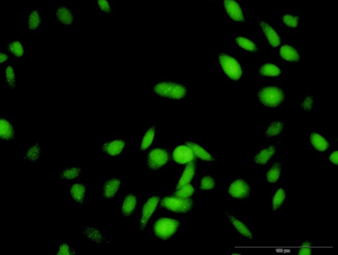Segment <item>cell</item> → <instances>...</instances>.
I'll return each instance as SVG.
<instances>
[{
	"mask_svg": "<svg viewBox=\"0 0 338 255\" xmlns=\"http://www.w3.org/2000/svg\"><path fill=\"white\" fill-rule=\"evenodd\" d=\"M188 88L183 82L173 79H161L153 84L151 92L158 99L182 100L188 94Z\"/></svg>",
	"mask_w": 338,
	"mask_h": 255,
	"instance_id": "1",
	"label": "cell"
},
{
	"mask_svg": "<svg viewBox=\"0 0 338 255\" xmlns=\"http://www.w3.org/2000/svg\"><path fill=\"white\" fill-rule=\"evenodd\" d=\"M291 198L290 187L280 185L273 189L269 195L267 208L269 213L272 215H277L281 212L289 204Z\"/></svg>",
	"mask_w": 338,
	"mask_h": 255,
	"instance_id": "2",
	"label": "cell"
},
{
	"mask_svg": "<svg viewBox=\"0 0 338 255\" xmlns=\"http://www.w3.org/2000/svg\"><path fill=\"white\" fill-rule=\"evenodd\" d=\"M216 61L220 68L230 79L236 82L241 78V66L236 58L227 52H220L217 54Z\"/></svg>",
	"mask_w": 338,
	"mask_h": 255,
	"instance_id": "3",
	"label": "cell"
},
{
	"mask_svg": "<svg viewBox=\"0 0 338 255\" xmlns=\"http://www.w3.org/2000/svg\"><path fill=\"white\" fill-rule=\"evenodd\" d=\"M258 98L265 106L274 108L283 103L284 93L276 86H267L258 92Z\"/></svg>",
	"mask_w": 338,
	"mask_h": 255,
	"instance_id": "4",
	"label": "cell"
},
{
	"mask_svg": "<svg viewBox=\"0 0 338 255\" xmlns=\"http://www.w3.org/2000/svg\"><path fill=\"white\" fill-rule=\"evenodd\" d=\"M227 192L228 196L232 199L243 200L250 195L251 188L246 180L241 178H236L228 184Z\"/></svg>",
	"mask_w": 338,
	"mask_h": 255,
	"instance_id": "5",
	"label": "cell"
},
{
	"mask_svg": "<svg viewBox=\"0 0 338 255\" xmlns=\"http://www.w3.org/2000/svg\"><path fill=\"white\" fill-rule=\"evenodd\" d=\"M179 227V222L170 219L163 218L157 221L154 230L156 236L160 238L166 239L176 232Z\"/></svg>",
	"mask_w": 338,
	"mask_h": 255,
	"instance_id": "6",
	"label": "cell"
},
{
	"mask_svg": "<svg viewBox=\"0 0 338 255\" xmlns=\"http://www.w3.org/2000/svg\"><path fill=\"white\" fill-rule=\"evenodd\" d=\"M226 16L234 23L242 24L246 21V15L241 6L232 0H225L222 3Z\"/></svg>",
	"mask_w": 338,
	"mask_h": 255,
	"instance_id": "7",
	"label": "cell"
},
{
	"mask_svg": "<svg viewBox=\"0 0 338 255\" xmlns=\"http://www.w3.org/2000/svg\"><path fill=\"white\" fill-rule=\"evenodd\" d=\"M225 215L236 231L241 237L249 240L253 239L254 232L253 229L250 227L247 222L229 211H226Z\"/></svg>",
	"mask_w": 338,
	"mask_h": 255,
	"instance_id": "8",
	"label": "cell"
},
{
	"mask_svg": "<svg viewBox=\"0 0 338 255\" xmlns=\"http://www.w3.org/2000/svg\"><path fill=\"white\" fill-rule=\"evenodd\" d=\"M192 204V200L179 198H167L161 203L164 208L177 213L188 212L191 209Z\"/></svg>",
	"mask_w": 338,
	"mask_h": 255,
	"instance_id": "9",
	"label": "cell"
},
{
	"mask_svg": "<svg viewBox=\"0 0 338 255\" xmlns=\"http://www.w3.org/2000/svg\"><path fill=\"white\" fill-rule=\"evenodd\" d=\"M277 152V147L274 144L265 146L258 150L253 157V162L257 166H264L267 165L274 156Z\"/></svg>",
	"mask_w": 338,
	"mask_h": 255,
	"instance_id": "10",
	"label": "cell"
},
{
	"mask_svg": "<svg viewBox=\"0 0 338 255\" xmlns=\"http://www.w3.org/2000/svg\"><path fill=\"white\" fill-rule=\"evenodd\" d=\"M258 26L265 38L270 45L274 48L278 47L281 43V39L274 28L263 20L258 21Z\"/></svg>",
	"mask_w": 338,
	"mask_h": 255,
	"instance_id": "11",
	"label": "cell"
},
{
	"mask_svg": "<svg viewBox=\"0 0 338 255\" xmlns=\"http://www.w3.org/2000/svg\"><path fill=\"white\" fill-rule=\"evenodd\" d=\"M81 232L84 239L93 244H101L107 239L105 233L97 226H86L82 228Z\"/></svg>",
	"mask_w": 338,
	"mask_h": 255,
	"instance_id": "12",
	"label": "cell"
},
{
	"mask_svg": "<svg viewBox=\"0 0 338 255\" xmlns=\"http://www.w3.org/2000/svg\"><path fill=\"white\" fill-rule=\"evenodd\" d=\"M41 156V144L35 142L28 144L25 150L23 160L27 164L36 165L39 164Z\"/></svg>",
	"mask_w": 338,
	"mask_h": 255,
	"instance_id": "13",
	"label": "cell"
},
{
	"mask_svg": "<svg viewBox=\"0 0 338 255\" xmlns=\"http://www.w3.org/2000/svg\"><path fill=\"white\" fill-rule=\"evenodd\" d=\"M16 135V126L14 121L8 118L0 119V138L3 142L15 139Z\"/></svg>",
	"mask_w": 338,
	"mask_h": 255,
	"instance_id": "14",
	"label": "cell"
},
{
	"mask_svg": "<svg viewBox=\"0 0 338 255\" xmlns=\"http://www.w3.org/2000/svg\"><path fill=\"white\" fill-rule=\"evenodd\" d=\"M169 156L166 151L156 149L150 152L148 157V165L150 169H160L168 162Z\"/></svg>",
	"mask_w": 338,
	"mask_h": 255,
	"instance_id": "15",
	"label": "cell"
},
{
	"mask_svg": "<svg viewBox=\"0 0 338 255\" xmlns=\"http://www.w3.org/2000/svg\"><path fill=\"white\" fill-rule=\"evenodd\" d=\"M69 183L68 191L70 198L75 203L82 205L87 194V187L81 182H77L76 180Z\"/></svg>",
	"mask_w": 338,
	"mask_h": 255,
	"instance_id": "16",
	"label": "cell"
},
{
	"mask_svg": "<svg viewBox=\"0 0 338 255\" xmlns=\"http://www.w3.org/2000/svg\"><path fill=\"white\" fill-rule=\"evenodd\" d=\"M125 146V143L123 140L114 138L103 143L100 149L103 154L110 157H116L124 150Z\"/></svg>",
	"mask_w": 338,
	"mask_h": 255,
	"instance_id": "17",
	"label": "cell"
},
{
	"mask_svg": "<svg viewBox=\"0 0 338 255\" xmlns=\"http://www.w3.org/2000/svg\"><path fill=\"white\" fill-rule=\"evenodd\" d=\"M235 47L243 53H255L258 51V47L255 41L242 35H235L233 38Z\"/></svg>",
	"mask_w": 338,
	"mask_h": 255,
	"instance_id": "18",
	"label": "cell"
},
{
	"mask_svg": "<svg viewBox=\"0 0 338 255\" xmlns=\"http://www.w3.org/2000/svg\"><path fill=\"white\" fill-rule=\"evenodd\" d=\"M160 198L158 197H153L150 198L144 206L142 211V215L140 221V229L143 230L145 227L146 224L151 216L154 213L158 202H159Z\"/></svg>",
	"mask_w": 338,
	"mask_h": 255,
	"instance_id": "19",
	"label": "cell"
},
{
	"mask_svg": "<svg viewBox=\"0 0 338 255\" xmlns=\"http://www.w3.org/2000/svg\"><path fill=\"white\" fill-rule=\"evenodd\" d=\"M82 172L80 168L73 166L64 167L59 171L60 179L65 182L76 181L81 176Z\"/></svg>",
	"mask_w": 338,
	"mask_h": 255,
	"instance_id": "20",
	"label": "cell"
},
{
	"mask_svg": "<svg viewBox=\"0 0 338 255\" xmlns=\"http://www.w3.org/2000/svg\"><path fill=\"white\" fill-rule=\"evenodd\" d=\"M120 186V180L117 178L108 179L102 187V193L104 198L111 199L117 194Z\"/></svg>",
	"mask_w": 338,
	"mask_h": 255,
	"instance_id": "21",
	"label": "cell"
},
{
	"mask_svg": "<svg viewBox=\"0 0 338 255\" xmlns=\"http://www.w3.org/2000/svg\"><path fill=\"white\" fill-rule=\"evenodd\" d=\"M174 158L179 164L190 162L193 158V153L189 146L182 145L177 147L174 153Z\"/></svg>",
	"mask_w": 338,
	"mask_h": 255,
	"instance_id": "22",
	"label": "cell"
},
{
	"mask_svg": "<svg viewBox=\"0 0 338 255\" xmlns=\"http://www.w3.org/2000/svg\"><path fill=\"white\" fill-rule=\"evenodd\" d=\"M312 148L320 153H325L329 149L328 142L324 137L316 133H312L309 138Z\"/></svg>",
	"mask_w": 338,
	"mask_h": 255,
	"instance_id": "23",
	"label": "cell"
},
{
	"mask_svg": "<svg viewBox=\"0 0 338 255\" xmlns=\"http://www.w3.org/2000/svg\"><path fill=\"white\" fill-rule=\"evenodd\" d=\"M279 55L283 60L290 62H296L299 60L298 51L292 46L284 45L279 50Z\"/></svg>",
	"mask_w": 338,
	"mask_h": 255,
	"instance_id": "24",
	"label": "cell"
},
{
	"mask_svg": "<svg viewBox=\"0 0 338 255\" xmlns=\"http://www.w3.org/2000/svg\"><path fill=\"white\" fill-rule=\"evenodd\" d=\"M136 205H137L136 197L131 194L128 195L122 204L121 208L122 215L125 216L131 215L133 213Z\"/></svg>",
	"mask_w": 338,
	"mask_h": 255,
	"instance_id": "25",
	"label": "cell"
},
{
	"mask_svg": "<svg viewBox=\"0 0 338 255\" xmlns=\"http://www.w3.org/2000/svg\"><path fill=\"white\" fill-rule=\"evenodd\" d=\"M57 18L64 25H70L74 20V13L67 7L62 6L57 9Z\"/></svg>",
	"mask_w": 338,
	"mask_h": 255,
	"instance_id": "26",
	"label": "cell"
},
{
	"mask_svg": "<svg viewBox=\"0 0 338 255\" xmlns=\"http://www.w3.org/2000/svg\"><path fill=\"white\" fill-rule=\"evenodd\" d=\"M282 165L279 162L273 164L267 173V179L269 183L276 184L281 177Z\"/></svg>",
	"mask_w": 338,
	"mask_h": 255,
	"instance_id": "27",
	"label": "cell"
},
{
	"mask_svg": "<svg viewBox=\"0 0 338 255\" xmlns=\"http://www.w3.org/2000/svg\"><path fill=\"white\" fill-rule=\"evenodd\" d=\"M195 167L193 163H190L185 168L182 176L179 180L177 189L180 188L186 185H188L192 180L195 174Z\"/></svg>",
	"mask_w": 338,
	"mask_h": 255,
	"instance_id": "28",
	"label": "cell"
},
{
	"mask_svg": "<svg viewBox=\"0 0 338 255\" xmlns=\"http://www.w3.org/2000/svg\"><path fill=\"white\" fill-rule=\"evenodd\" d=\"M260 74L265 77H275L280 75L281 71L275 64L266 63L259 68Z\"/></svg>",
	"mask_w": 338,
	"mask_h": 255,
	"instance_id": "29",
	"label": "cell"
},
{
	"mask_svg": "<svg viewBox=\"0 0 338 255\" xmlns=\"http://www.w3.org/2000/svg\"><path fill=\"white\" fill-rule=\"evenodd\" d=\"M284 129V123L281 121H275L270 123L265 131V136L268 138L277 137L282 133Z\"/></svg>",
	"mask_w": 338,
	"mask_h": 255,
	"instance_id": "30",
	"label": "cell"
},
{
	"mask_svg": "<svg viewBox=\"0 0 338 255\" xmlns=\"http://www.w3.org/2000/svg\"><path fill=\"white\" fill-rule=\"evenodd\" d=\"M188 145L192 149L193 154H195L201 159L206 160V161H212L213 160L209 153L204 148L201 147L198 144L193 142H188Z\"/></svg>",
	"mask_w": 338,
	"mask_h": 255,
	"instance_id": "31",
	"label": "cell"
},
{
	"mask_svg": "<svg viewBox=\"0 0 338 255\" xmlns=\"http://www.w3.org/2000/svg\"><path fill=\"white\" fill-rule=\"evenodd\" d=\"M41 23V17L40 12L37 11H32L28 18V25L29 28L32 31L37 29Z\"/></svg>",
	"mask_w": 338,
	"mask_h": 255,
	"instance_id": "32",
	"label": "cell"
},
{
	"mask_svg": "<svg viewBox=\"0 0 338 255\" xmlns=\"http://www.w3.org/2000/svg\"><path fill=\"white\" fill-rule=\"evenodd\" d=\"M155 130L154 127L149 129L144 136L141 144V150L145 151L152 144L155 136Z\"/></svg>",
	"mask_w": 338,
	"mask_h": 255,
	"instance_id": "33",
	"label": "cell"
},
{
	"mask_svg": "<svg viewBox=\"0 0 338 255\" xmlns=\"http://www.w3.org/2000/svg\"><path fill=\"white\" fill-rule=\"evenodd\" d=\"M283 24L287 27L295 29L299 25V18L294 15L287 14L282 17Z\"/></svg>",
	"mask_w": 338,
	"mask_h": 255,
	"instance_id": "34",
	"label": "cell"
},
{
	"mask_svg": "<svg viewBox=\"0 0 338 255\" xmlns=\"http://www.w3.org/2000/svg\"><path fill=\"white\" fill-rule=\"evenodd\" d=\"M5 78L7 85L11 89L14 88L16 86V72L11 66H8L5 70Z\"/></svg>",
	"mask_w": 338,
	"mask_h": 255,
	"instance_id": "35",
	"label": "cell"
},
{
	"mask_svg": "<svg viewBox=\"0 0 338 255\" xmlns=\"http://www.w3.org/2000/svg\"><path fill=\"white\" fill-rule=\"evenodd\" d=\"M75 254V252L72 249L71 245L66 240L61 242L58 249L55 252V254L57 255H69Z\"/></svg>",
	"mask_w": 338,
	"mask_h": 255,
	"instance_id": "36",
	"label": "cell"
},
{
	"mask_svg": "<svg viewBox=\"0 0 338 255\" xmlns=\"http://www.w3.org/2000/svg\"><path fill=\"white\" fill-rule=\"evenodd\" d=\"M194 192V188L190 185H186L178 188L176 195L177 198L187 199L191 196Z\"/></svg>",
	"mask_w": 338,
	"mask_h": 255,
	"instance_id": "37",
	"label": "cell"
},
{
	"mask_svg": "<svg viewBox=\"0 0 338 255\" xmlns=\"http://www.w3.org/2000/svg\"><path fill=\"white\" fill-rule=\"evenodd\" d=\"M9 49L13 54L17 57H21L24 55V48L18 41L11 43L9 47Z\"/></svg>",
	"mask_w": 338,
	"mask_h": 255,
	"instance_id": "38",
	"label": "cell"
},
{
	"mask_svg": "<svg viewBox=\"0 0 338 255\" xmlns=\"http://www.w3.org/2000/svg\"><path fill=\"white\" fill-rule=\"evenodd\" d=\"M314 105V98L311 96H307L303 100L300 107L302 111L306 113H310L313 110Z\"/></svg>",
	"mask_w": 338,
	"mask_h": 255,
	"instance_id": "39",
	"label": "cell"
},
{
	"mask_svg": "<svg viewBox=\"0 0 338 255\" xmlns=\"http://www.w3.org/2000/svg\"><path fill=\"white\" fill-rule=\"evenodd\" d=\"M215 186L214 180L210 176H206L201 180L200 188L203 190H209Z\"/></svg>",
	"mask_w": 338,
	"mask_h": 255,
	"instance_id": "40",
	"label": "cell"
},
{
	"mask_svg": "<svg viewBox=\"0 0 338 255\" xmlns=\"http://www.w3.org/2000/svg\"><path fill=\"white\" fill-rule=\"evenodd\" d=\"M97 4L98 8L102 12L107 14H111L113 12V7L107 0H98Z\"/></svg>",
	"mask_w": 338,
	"mask_h": 255,
	"instance_id": "41",
	"label": "cell"
},
{
	"mask_svg": "<svg viewBox=\"0 0 338 255\" xmlns=\"http://www.w3.org/2000/svg\"><path fill=\"white\" fill-rule=\"evenodd\" d=\"M315 247H298L296 253L299 255H311L315 252Z\"/></svg>",
	"mask_w": 338,
	"mask_h": 255,
	"instance_id": "42",
	"label": "cell"
},
{
	"mask_svg": "<svg viewBox=\"0 0 338 255\" xmlns=\"http://www.w3.org/2000/svg\"><path fill=\"white\" fill-rule=\"evenodd\" d=\"M299 247H314V244L313 243L312 240L307 238H303V239H300V242L299 243Z\"/></svg>",
	"mask_w": 338,
	"mask_h": 255,
	"instance_id": "43",
	"label": "cell"
},
{
	"mask_svg": "<svg viewBox=\"0 0 338 255\" xmlns=\"http://www.w3.org/2000/svg\"><path fill=\"white\" fill-rule=\"evenodd\" d=\"M338 152L337 151L333 152L329 157V160L331 164L337 166L338 164Z\"/></svg>",
	"mask_w": 338,
	"mask_h": 255,
	"instance_id": "44",
	"label": "cell"
},
{
	"mask_svg": "<svg viewBox=\"0 0 338 255\" xmlns=\"http://www.w3.org/2000/svg\"><path fill=\"white\" fill-rule=\"evenodd\" d=\"M8 56L5 54L1 53H0V63H2L8 60Z\"/></svg>",
	"mask_w": 338,
	"mask_h": 255,
	"instance_id": "45",
	"label": "cell"
}]
</instances>
